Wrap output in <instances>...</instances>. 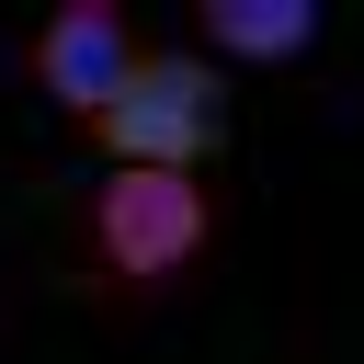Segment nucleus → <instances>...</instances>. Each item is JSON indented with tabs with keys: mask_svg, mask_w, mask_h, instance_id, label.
<instances>
[{
	"mask_svg": "<svg viewBox=\"0 0 364 364\" xmlns=\"http://www.w3.org/2000/svg\"><path fill=\"white\" fill-rule=\"evenodd\" d=\"M228 125H239V114H228L216 57H205V46H148L136 80H125L80 136H91L114 171H193V182H205V159L228 148Z\"/></svg>",
	"mask_w": 364,
	"mask_h": 364,
	"instance_id": "f257e3e1",
	"label": "nucleus"
},
{
	"mask_svg": "<svg viewBox=\"0 0 364 364\" xmlns=\"http://www.w3.org/2000/svg\"><path fill=\"white\" fill-rule=\"evenodd\" d=\"M216 250V193L193 171H114L80 216V262L114 284V296H159L182 284L193 262Z\"/></svg>",
	"mask_w": 364,
	"mask_h": 364,
	"instance_id": "f03ea898",
	"label": "nucleus"
},
{
	"mask_svg": "<svg viewBox=\"0 0 364 364\" xmlns=\"http://www.w3.org/2000/svg\"><path fill=\"white\" fill-rule=\"evenodd\" d=\"M136 57H148V46H136V23H125L114 0H68V11L34 23V57H23V68H34V91H46L68 125H91V114L136 80Z\"/></svg>",
	"mask_w": 364,
	"mask_h": 364,
	"instance_id": "7ed1b4c3",
	"label": "nucleus"
},
{
	"mask_svg": "<svg viewBox=\"0 0 364 364\" xmlns=\"http://www.w3.org/2000/svg\"><path fill=\"white\" fill-rule=\"evenodd\" d=\"M193 23H205V57H262V68H284V57H307L318 46V0H193Z\"/></svg>",
	"mask_w": 364,
	"mask_h": 364,
	"instance_id": "20e7f679",
	"label": "nucleus"
}]
</instances>
